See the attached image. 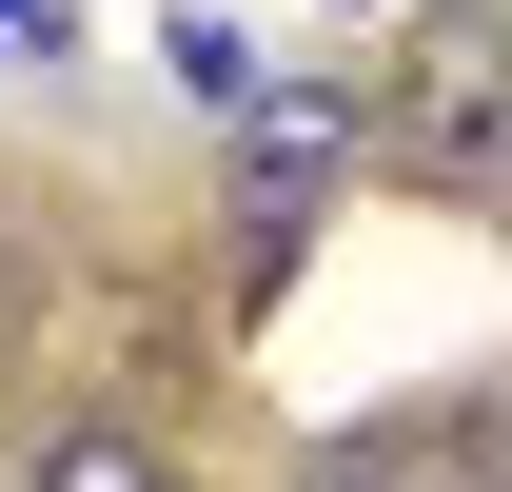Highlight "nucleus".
<instances>
[{
    "label": "nucleus",
    "instance_id": "1",
    "mask_svg": "<svg viewBox=\"0 0 512 492\" xmlns=\"http://www.w3.org/2000/svg\"><path fill=\"white\" fill-rule=\"evenodd\" d=\"M375 158L434 178V197H493V178H512V0H434V20L394 40Z\"/></svg>",
    "mask_w": 512,
    "mask_h": 492
},
{
    "label": "nucleus",
    "instance_id": "2",
    "mask_svg": "<svg viewBox=\"0 0 512 492\" xmlns=\"http://www.w3.org/2000/svg\"><path fill=\"white\" fill-rule=\"evenodd\" d=\"M355 158H375V99H355V79H256V99H237V237L296 256Z\"/></svg>",
    "mask_w": 512,
    "mask_h": 492
},
{
    "label": "nucleus",
    "instance_id": "3",
    "mask_svg": "<svg viewBox=\"0 0 512 492\" xmlns=\"http://www.w3.org/2000/svg\"><path fill=\"white\" fill-rule=\"evenodd\" d=\"M20 492H178V453H158L138 414H60L40 453H20Z\"/></svg>",
    "mask_w": 512,
    "mask_h": 492
},
{
    "label": "nucleus",
    "instance_id": "4",
    "mask_svg": "<svg viewBox=\"0 0 512 492\" xmlns=\"http://www.w3.org/2000/svg\"><path fill=\"white\" fill-rule=\"evenodd\" d=\"M158 79H178L197 119H237V99H256V20H217V0H158Z\"/></svg>",
    "mask_w": 512,
    "mask_h": 492
},
{
    "label": "nucleus",
    "instance_id": "5",
    "mask_svg": "<svg viewBox=\"0 0 512 492\" xmlns=\"http://www.w3.org/2000/svg\"><path fill=\"white\" fill-rule=\"evenodd\" d=\"M0 40H40V60H60V0H0Z\"/></svg>",
    "mask_w": 512,
    "mask_h": 492
},
{
    "label": "nucleus",
    "instance_id": "6",
    "mask_svg": "<svg viewBox=\"0 0 512 492\" xmlns=\"http://www.w3.org/2000/svg\"><path fill=\"white\" fill-rule=\"evenodd\" d=\"M316 492H394V473H316Z\"/></svg>",
    "mask_w": 512,
    "mask_h": 492
},
{
    "label": "nucleus",
    "instance_id": "7",
    "mask_svg": "<svg viewBox=\"0 0 512 492\" xmlns=\"http://www.w3.org/2000/svg\"><path fill=\"white\" fill-rule=\"evenodd\" d=\"M493 237H512V178H493Z\"/></svg>",
    "mask_w": 512,
    "mask_h": 492
}]
</instances>
